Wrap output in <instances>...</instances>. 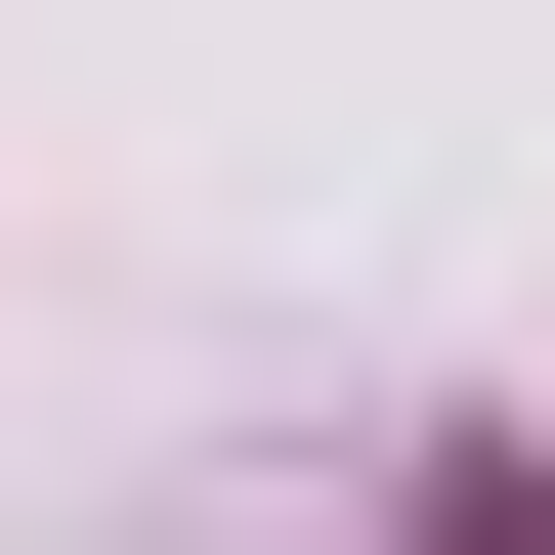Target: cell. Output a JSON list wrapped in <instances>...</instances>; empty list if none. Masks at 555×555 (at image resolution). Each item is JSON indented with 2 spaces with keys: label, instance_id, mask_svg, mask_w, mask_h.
Segmentation results:
<instances>
[{
  "label": "cell",
  "instance_id": "obj_1",
  "mask_svg": "<svg viewBox=\"0 0 555 555\" xmlns=\"http://www.w3.org/2000/svg\"><path fill=\"white\" fill-rule=\"evenodd\" d=\"M427 555H555V427H470V513H427Z\"/></svg>",
  "mask_w": 555,
  "mask_h": 555
}]
</instances>
